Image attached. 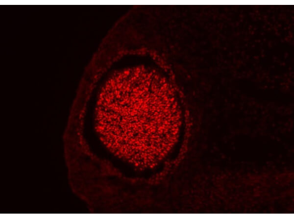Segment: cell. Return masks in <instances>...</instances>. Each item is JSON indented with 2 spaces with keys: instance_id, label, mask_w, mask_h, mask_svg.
I'll list each match as a JSON object with an SVG mask.
<instances>
[{
  "instance_id": "6da1fadb",
  "label": "cell",
  "mask_w": 294,
  "mask_h": 219,
  "mask_svg": "<svg viewBox=\"0 0 294 219\" xmlns=\"http://www.w3.org/2000/svg\"><path fill=\"white\" fill-rule=\"evenodd\" d=\"M97 122L113 153L137 166H150L174 146L180 117L166 80L152 70L137 67L107 81L99 97Z\"/></svg>"
}]
</instances>
